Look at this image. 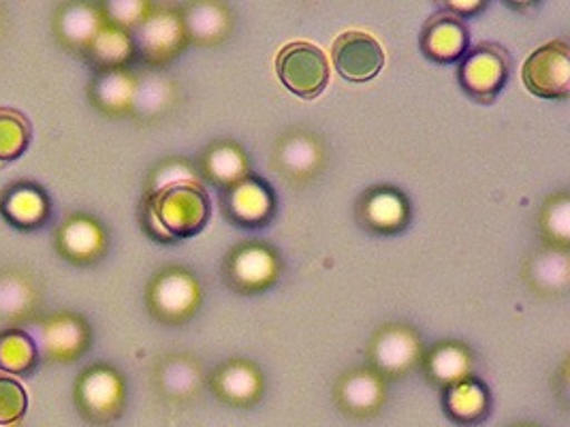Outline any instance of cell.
<instances>
[{
    "label": "cell",
    "instance_id": "603a6c76",
    "mask_svg": "<svg viewBox=\"0 0 570 427\" xmlns=\"http://www.w3.org/2000/svg\"><path fill=\"white\" fill-rule=\"evenodd\" d=\"M314 160H316V148L312 146L311 141H304V139H295L293 143H286L285 150H283V165L293 173L308 171L312 169Z\"/></svg>",
    "mask_w": 570,
    "mask_h": 427
},
{
    "label": "cell",
    "instance_id": "30bf717a",
    "mask_svg": "<svg viewBox=\"0 0 570 427\" xmlns=\"http://www.w3.org/2000/svg\"><path fill=\"white\" fill-rule=\"evenodd\" d=\"M362 216L363 222L370 229L393 234L406 225L409 203L400 192L390 190V188H381L376 192H370L363 199Z\"/></svg>",
    "mask_w": 570,
    "mask_h": 427
},
{
    "label": "cell",
    "instance_id": "5bb4252c",
    "mask_svg": "<svg viewBox=\"0 0 570 427\" xmlns=\"http://www.w3.org/2000/svg\"><path fill=\"white\" fill-rule=\"evenodd\" d=\"M214 389L218 398L227 404H235V406L255 404L261 394L259 374L244 364L227 366L216 374Z\"/></svg>",
    "mask_w": 570,
    "mask_h": 427
},
{
    "label": "cell",
    "instance_id": "6da1fadb",
    "mask_svg": "<svg viewBox=\"0 0 570 427\" xmlns=\"http://www.w3.org/2000/svg\"><path fill=\"white\" fill-rule=\"evenodd\" d=\"M148 216L160 231V240L197 236L209 220L208 192L193 182H176L160 188L148 203Z\"/></svg>",
    "mask_w": 570,
    "mask_h": 427
},
{
    "label": "cell",
    "instance_id": "ba28073f",
    "mask_svg": "<svg viewBox=\"0 0 570 427\" xmlns=\"http://www.w3.org/2000/svg\"><path fill=\"white\" fill-rule=\"evenodd\" d=\"M442 404H444V413L455 424H462V426L483 424L488 419L490 406H492L488 387L472 376H466V378L449 385L444 389Z\"/></svg>",
    "mask_w": 570,
    "mask_h": 427
},
{
    "label": "cell",
    "instance_id": "7c38bea8",
    "mask_svg": "<svg viewBox=\"0 0 570 427\" xmlns=\"http://www.w3.org/2000/svg\"><path fill=\"white\" fill-rule=\"evenodd\" d=\"M2 212L11 225L20 229H37L48 220L50 206L39 188L20 185L4 195Z\"/></svg>",
    "mask_w": 570,
    "mask_h": 427
},
{
    "label": "cell",
    "instance_id": "3957f363",
    "mask_svg": "<svg viewBox=\"0 0 570 427\" xmlns=\"http://www.w3.org/2000/svg\"><path fill=\"white\" fill-rule=\"evenodd\" d=\"M521 78L525 88L543 99H567L570 92V52L564 41H551L530 53Z\"/></svg>",
    "mask_w": 570,
    "mask_h": 427
},
{
    "label": "cell",
    "instance_id": "7402d4cb",
    "mask_svg": "<svg viewBox=\"0 0 570 427\" xmlns=\"http://www.w3.org/2000/svg\"><path fill=\"white\" fill-rule=\"evenodd\" d=\"M180 39V22L171 16L156 18L155 22H150L146 28V41L150 48H156V50H174Z\"/></svg>",
    "mask_w": 570,
    "mask_h": 427
},
{
    "label": "cell",
    "instance_id": "e0dca14e",
    "mask_svg": "<svg viewBox=\"0 0 570 427\" xmlns=\"http://www.w3.org/2000/svg\"><path fill=\"white\" fill-rule=\"evenodd\" d=\"M37 366L35 340L18 329L0 334V370L28 374Z\"/></svg>",
    "mask_w": 570,
    "mask_h": 427
},
{
    "label": "cell",
    "instance_id": "ffe728a7",
    "mask_svg": "<svg viewBox=\"0 0 570 427\" xmlns=\"http://www.w3.org/2000/svg\"><path fill=\"white\" fill-rule=\"evenodd\" d=\"M468 352L464 348L442 347L430 357V376L444 387L468 376Z\"/></svg>",
    "mask_w": 570,
    "mask_h": 427
},
{
    "label": "cell",
    "instance_id": "9a60e30c",
    "mask_svg": "<svg viewBox=\"0 0 570 427\" xmlns=\"http://www.w3.org/2000/svg\"><path fill=\"white\" fill-rule=\"evenodd\" d=\"M276 261L263 246H246L232 259L234 285L244 289H259L274 278Z\"/></svg>",
    "mask_w": 570,
    "mask_h": 427
},
{
    "label": "cell",
    "instance_id": "2e32d148",
    "mask_svg": "<svg viewBox=\"0 0 570 427\" xmlns=\"http://www.w3.org/2000/svg\"><path fill=\"white\" fill-rule=\"evenodd\" d=\"M197 285L184 274H169L156 285L155 301L160 312L184 317L197 304Z\"/></svg>",
    "mask_w": 570,
    "mask_h": 427
},
{
    "label": "cell",
    "instance_id": "5b68a950",
    "mask_svg": "<svg viewBox=\"0 0 570 427\" xmlns=\"http://www.w3.org/2000/svg\"><path fill=\"white\" fill-rule=\"evenodd\" d=\"M334 64L337 73L348 81H370L385 64L381 43L367 32H344L334 43Z\"/></svg>",
    "mask_w": 570,
    "mask_h": 427
},
{
    "label": "cell",
    "instance_id": "cb8c5ba5",
    "mask_svg": "<svg viewBox=\"0 0 570 427\" xmlns=\"http://www.w3.org/2000/svg\"><path fill=\"white\" fill-rule=\"evenodd\" d=\"M220 27H223V18L216 11V7H199L197 11H193L188 22V28L199 37H212Z\"/></svg>",
    "mask_w": 570,
    "mask_h": 427
},
{
    "label": "cell",
    "instance_id": "277c9868",
    "mask_svg": "<svg viewBox=\"0 0 570 427\" xmlns=\"http://www.w3.org/2000/svg\"><path fill=\"white\" fill-rule=\"evenodd\" d=\"M507 78H509V56L493 43H483L474 48L460 64L462 88L472 99L483 103H490L500 95Z\"/></svg>",
    "mask_w": 570,
    "mask_h": 427
},
{
    "label": "cell",
    "instance_id": "8fae6325",
    "mask_svg": "<svg viewBox=\"0 0 570 427\" xmlns=\"http://www.w3.org/2000/svg\"><path fill=\"white\" fill-rule=\"evenodd\" d=\"M81 400L86 410L95 419H114L122 404V387L116 374L109 370H95L81 383Z\"/></svg>",
    "mask_w": 570,
    "mask_h": 427
},
{
    "label": "cell",
    "instance_id": "52a82bcc",
    "mask_svg": "<svg viewBox=\"0 0 570 427\" xmlns=\"http://www.w3.org/2000/svg\"><path fill=\"white\" fill-rule=\"evenodd\" d=\"M421 50L436 62H453L468 50V30L453 13H436L421 34Z\"/></svg>",
    "mask_w": 570,
    "mask_h": 427
},
{
    "label": "cell",
    "instance_id": "8992f818",
    "mask_svg": "<svg viewBox=\"0 0 570 427\" xmlns=\"http://www.w3.org/2000/svg\"><path fill=\"white\" fill-rule=\"evenodd\" d=\"M274 192L257 178H242L227 192V216L248 229L263 227L274 216Z\"/></svg>",
    "mask_w": 570,
    "mask_h": 427
},
{
    "label": "cell",
    "instance_id": "d6986e66",
    "mask_svg": "<svg viewBox=\"0 0 570 427\" xmlns=\"http://www.w3.org/2000/svg\"><path fill=\"white\" fill-rule=\"evenodd\" d=\"M209 178H214L218 185L234 187L242 178H246V160L235 150L234 146H218L209 152L208 160Z\"/></svg>",
    "mask_w": 570,
    "mask_h": 427
},
{
    "label": "cell",
    "instance_id": "4fadbf2b",
    "mask_svg": "<svg viewBox=\"0 0 570 427\" xmlns=\"http://www.w3.org/2000/svg\"><path fill=\"white\" fill-rule=\"evenodd\" d=\"M416 355H419V342L411 331H404V329L383 331L374 347L376 364L381 366V370L391 374L409 370Z\"/></svg>",
    "mask_w": 570,
    "mask_h": 427
},
{
    "label": "cell",
    "instance_id": "44dd1931",
    "mask_svg": "<svg viewBox=\"0 0 570 427\" xmlns=\"http://www.w3.org/2000/svg\"><path fill=\"white\" fill-rule=\"evenodd\" d=\"M28 396L24 387L0 374V426H11L27 415Z\"/></svg>",
    "mask_w": 570,
    "mask_h": 427
},
{
    "label": "cell",
    "instance_id": "ac0fdd59",
    "mask_svg": "<svg viewBox=\"0 0 570 427\" xmlns=\"http://www.w3.org/2000/svg\"><path fill=\"white\" fill-rule=\"evenodd\" d=\"M30 122L13 109H0V162L20 159L30 143Z\"/></svg>",
    "mask_w": 570,
    "mask_h": 427
},
{
    "label": "cell",
    "instance_id": "7a4b0ae2",
    "mask_svg": "<svg viewBox=\"0 0 570 427\" xmlns=\"http://www.w3.org/2000/svg\"><path fill=\"white\" fill-rule=\"evenodd\" d=\"M276 71L293 95L302 99H314L325 90L330 81V60L314 43L297 41L278 53Z\"/></svg>",
    "mask_w": 570,
    "mask_h": 427
},
{
    "label": "cell",
    "instance_id": "d4e9b609",
    "mask_svg": "<svg viewBox=\"0 0 570 427\" xmlns=\"http://www.w3.org/2000/svg\"><path fill=\"white\" fill-rule=\"evenodd\" d=\"M515 427H534V426H515Z\"/></svg>",
    "mask_w": 570,
    "mask_h": 427
},
{
    "label": "cell",
    "instance_id": "9c48e42d",
    "mask_svg": "<svg viewBox=\"0 0 570 427\" xmlns=\"http://www.w3.org/2000/svg\"><path fill=\"white\" fill-rule=\"evenodd\" d=\"M337 401L344 413L353 417H367L385 401V387L372 373L348 374L337 389Z\"/></svg>",
    "mask_w": 570,
    "mask_h": 427
}]
</instances>
